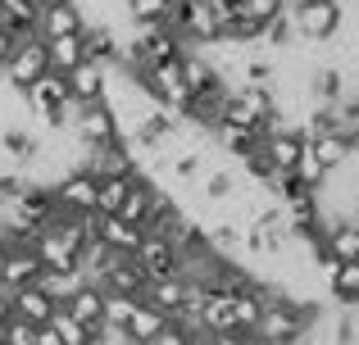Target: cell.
Masks as SVG:
<instances>
[{
    "mask_svg": "<svg viewBox=\"0 0 359 345\" xmlns=\"http://www.w3.org/2000/svg\"><path fill=\"white\" fill-rule=\"evenodd\" d=\"M32 341H36V328H32V323L14 318V314L0 323V345H32Z\"/></svg>",
    "mask_w": 359,
    "mask_h": 345,
    "instance_id": "cell-32",
    "label": "cell"
},
{
    "mask_svg": "<svg viewBox=\"0 0 359 345\" xmlns=\"http://www.w3.org/2000/svg\"><path fill=\"white\" fill-rule=\"evenodd\" d=\"M9 314L23 318V323H32V328H46L50 314H55V304H50V295L32 282V286H14V291H9Z\"/></svg>",
    "mask_w": 359,
    "mask_h": 345,
    "instance_id": "cell-13",
    "label": "cell"
},
{
    "mask_svg": "<svg viewBox=\"0 0 359 345\" xmlns=\"http://www.w3.org/2000/svg\"><path fill=\"white\" fill-rule=\"evenodd\" d=\"M287 9V0H237V14L241 18H250V23H273V18Z\"/></svg>",
    "mask_w": 359,
    "mask_h": 345,
    "instance_id": "cell-31",
    "label": "cell"
},
{
    "mask_svg": "<svg viewBox=\"0 0 359 345\" xmlns=\"http://www.w3.org/2000/svg\"><path fill=\"white\" fill-rule=\"evenodd\" d=\"M82 27H87V18H82L78 0H64V5H46L41 14H36L32 32L41 36V41H50V36H78Z\"/></svg>",
    "mask_w": 359,
    "mask_h": 345,
    "instance_id": "cell-9",
    "label": "cell"
},
{
    "mask_svg": "<svg viewBox=\"0 0 359 345\" xmlns=\"http://www.w3.org/2000/svg\"><path fill=\"white\" fill-rule=\"evenodd\" d=\"M305 141H309V136L300 132V127L282 123L278 132H269V136H264V146H259V160L269 164V169H282V173H291V169H296V160H300V150H305Z\"/></svg>",
    "mask_w": 359,
    "mask_h": 345,
    "instance_id": "cell-7",
    "label": "cell"
},
{
    "mask_svg": "<svg viewBox=\"0 0 359 345\" xmlns=\"http://www.w3.org/2000/svg\"><path fill=\"white\" fill-rule=\"evenodd\" d=\"M82 246H87L82 218H55L32 237V250H36V259H41L46 273H69V268H78Z\"/></svg>",
    "mask_w": 359,
    "mask_h": 345,
    "instance_id": "cell-1",
    "label": "cell"
},
{
    "mask_svg": "<svg viewBox=\"0 0 359 345\" xmlns=\"http://www.w3.org/2000/svg\"><path fill=\"white\" fill-rule=\"evenodd\" d=\"M41 73H50V64H46V41L36 32H27V36H18L14 41V55L5 59V69H0V78L9 82V87L23 96L27 87H32Z\"/></svg>",
    "mask_w": 359,
    "mask_h": 345,
    "instance_id": "cell-3",
    "label": "cell"
},
{
    "mask_svg": "<svg viewBox=\"0 0 359 345\" xmlns=\"http://www.w3.org/2000/svg\"><path fill=\"white\" fill-rule=\"evenodd\" d=\"M141 304L159 309L164 318H177V309L187 304V282L182 277H155V282L141 286Z\"/></svg>",
    "mask_w": 359,
    "mask_h": 345,
    "instance_id": "cell-14",
    "label": "cell"
},
{
    "mask_svg": "<svg viewBox=\"0 0 359 345\" xmlns=\"http://www.w3.org/2000/svg\"><path fill=\"white\" fill-rule=\"evenodd\" d=\"M5 250V286L14 291V286H32L36 277L46 273L41 268V259H36V250H32V241H18V246H0Z\"/></svg>",
    "mask_w": 359,
    "mask_h": 345,
    "instance_id": "cell-11",
    "label": "cell"
},
{
    "mask_svg": "<svg viewBox=\"0 0 359 345\" xmlns=\"http://www.w3.org/2000/svg\"><path fill=\"white\" fill-rule=\"evenodd\" d=\"M327 291H332L337 304L355 309V304H359V264H337L332 277H327Z\"/></svg>",
    "mask_w": 359,
    "mask_h": 345,
    "instance_id": "cell-24",
    "label": "cell"
},
{
    "mask_svg": "<svg viewBox=\"0 0 359 345\" xmlns=\"http://www.w3.org/2000/svg\"><path fill=\"white\" fill-rule=\"evenodd\" d=\"M291 14V27H296V41H309V45H323L341 32V0H300V5H287Z\"/></svg>",
    "mask_w": 359,
    "mask_h": 345,
    "instance_id": "cell-2",
    "label": "cell"
},
{
    "mask_svg": "<svg viewBox=\"0 0 359 345\" xmlns=\"http://www.w3.org/2000/svg\"><path fill=\"white\" fill-rule=\"evenodd\" d=\"M132 23H168L173 14V0H123Z\"/></svg>",
    "mask_w": 359,
    "mask_h": 345,
    "instance_id": "cell-28",
    "label": "cell"
},
{
    "mask_svg": "<svg viewBox=\"0 0 359 345\" xmlns=\"http://www.w3.org/2000/svg\"><path fill=\"white\" fill-rule=\"evenodd\" d=\"M355 105H359V96H355Z\"/></svg>",
    "mask_w": 359,
    "mask_h": 345,
    "instance_id": "cell-37",
    "label": "cell"
},
{
    "mask_svg": "<svg viewBox=\"0 0 359 345\" xmlns=\"http://www.w3.org/2000/svg\"><path fill=\"white\" fill-rule=\"evenodd\" d=\"M132 309H137V300H132V295L105 291V304H100V323H105V328H123V323L132 318Z\"/></svg>",
    "mask_w": 359,
    "mask_h": 345,
    "instance_id": "cell-30",
    "label": "cell"
},
{
    "mask_svg": "<svg viewBox=\"0 0 359 345\" xmlns=\"http://www.w3.org/2000/svg\"><path fill=\"white\" fill-rule=\"evenodd\" d=\"M146 345H196V341L187 337V332L177 328V323H168V328H164V332H155V337H150Z\"/></svg>",
    "mask_w": 359,
    "mask_h": 345,
    "instance_id": "cell-33",
    "label": "cell"
},
{
    "mask_svg": "<svg viewBox=\"0 0 359 345\" xmlns=\"http://www.w3.org/2000/svg\"><path fill=\"white\" fill-rule=\"evenodd\" d=\"M46 328H50L64 345H96V332L82 328V323L73 318L69 309H60V304H55V314H50V323H46Z\"/></svg>",
    "mask_w": 359,
    "mask_h": 345,
    "instance_id": "cell-25",
    "label": "cell"
},
{
    "mask_svg": "<svg viewBox=\"0 0 359 345\" xmlns=\"http://www.w3.org/2000/svg\"><path fill=\"white\" fill-rule=\"evenodd\" d=\"M259 45H269V50H291V45H296V27H291V14H287V9H282L273 23H264Z\"/></svg>",
    "mask_w": 359,
    "mask_h": 345,
    "instance_id": "cell-29",
    "label": "cell"
},
{
    "mask_svg": "<svg viewBox=\"0 0 359 345\" xmlns=\"http://www.w3.org/2000/svg\"><path fill=\"white\" fill-rule=\"evenodd\" d=\"M55 204H60L64 218H78V213H96V177H91L87 169H73L64 173L60 182L50 186Z\"/></svg>",
    "mask_w": 359,
    "mask_h": 345,
    "instance_id": "cell-5",
    "label": "cell"
},
{
    "mask_svg": "<svg viewBox=\"0 0 359 345\" xmlns=\"http://www.w3.org/2000/svg\"><path fill=\"white\" fill-rule=\"evenodd\" d=\"M309 155L318 160L323 173H341L346 164H351V155H355V141L346 132H314L309 136Z\"/></svg>",
    "mask_w": 359,
    "mask_h": 345,
    "instance_id": "cell-12",
    "label": "cell"
},
{
    "mask_svg": "<svg viewBox=\"0 0 359 345\" xmlns=\"http://www.w3.org/2000/svg\"><path fill=\"white\" fill-rule=\"evenodd\" d=\"M177 69H182L187 96H205V91H214V87H228V82H219V73L210 69V59H205L201 50H187L182 59H177Z\"/></svg>",
    "mask_w": 359,
    "mask_h": 345,
    "instance_id": "cell-16",
    "label": "cell"
},
{
    "mask_svg": "<svg viewBox=\"0 0 359 345\" xmlns=\"http://www.w3.org/2000/svg\"><path fill=\"white\" fill-rule=\"evenodd\" d=\"M96 241H100V246H109V250H118V255H132V250L141 246V232L132 227V223H123L118 213H100Z\"/></svg>",
    "mask_w": 359,
    "mask_h": 345,
    "instance_id": "cell-17",
    "label": "cell"
},
{
    "mask_svg": "<svg viewBox=\"0 0 359 345\" xmlns=\"http://www.w3.org/2000/svg\"><path fill=\"white\" fill-rule=\"evenodd\" d=\"M141 286H146V273L137 268L132 255H118L109 264V273L100 277V291H118V295H132V300H141Z\"/></svg>",
    "mask_w": 359,
    "mask_h": 345,
    "instance_id": "cell-15",
    "label": "cell"
},
{
    "mask_svg": "<svg viewBox=\"0 0 359 345\" xmlns=\"http://www.w3.org/2000/svg\"><path fill=\"white\" fill-rule=\"evenodd\" d=\"M278 64H273V55H264V50H255V55H245V64H241V87H273L278 82Z\"/></svg>",
    "mask_w": 359,
    "mask_h": 345,
    "instance_id": "cell-26",
    "label": "cell"
},
{
    "mask_svg": "<svg viewBox=\"0 0 359 345\" xmlns=\"http://www.w3.org/2000/svg\"><path fill=\"white\" fill-rule=\"evenodd\" d=\"M164 328H168V318L159 309H150V304H141V300H137V309H132V318L123 323V332H128L132 345H146L155 332H164Z\"/></svg>",
    "mask_w": 359,
    "mask_h": 345,
    "instance_id": "cell-20",
    "label": "cell"
},
{
    "mask_svg": "<svg viewBox=\"0 0 359 345\" xmlns=\"http://www.w3.org/2000/svg\"><path fill=\"white\" fill-rule=\"evenodd\" d=\"M105 78L109 69L105 64H91L82 59L78 69L64 73V87H69V100H78V105H91V100H105Z\"/></svg>",
    "mask_w": 359,
    "mask_h": 345,
    "instance_id": "cell-10",
    "label": "cell"
},
{
    "mask_svg": "<svg viewBox=\"0 0 359 345\" xmlns=\"http://www.w3.org/2000/svg\"><path fill=\"white\" fill-rule=\"evenodd\" d=\"M0 286H5V250H0Z\"/></svg>",
    "mask_w": 359,
    "mask_h": 345,
    "instance_id": "cell-36",
    "label": "cell"
},
{
    "mask_svg": "<svg viewBox=\"0 0 359 345\" xmlns=\"http://www.w3.org/2000/svg\"><path fill=\"white\" fill-rule=\"evenodd\" d=\"M46 64H50V73H69L82 64V41L78 36H50L46 41Z\"/></svg>",
    "mask_w": 359,
    "mask_h": 345,
    "instance_id": "cell-23",
    "label": "cell"
},
{
    "mask_svg": "<svg viewBox=\"0 0 359 345\" xmlns=\"http://www.w3.org/2000/svg\"><path fill=\"white\" fill-rule=\"evenodd\" d=\"M32 5H36V14H41L46 5H64V0H32Z\"/></svg>",
    "mask_w": 359,
    "mask_h": 345,
    "instance_id": "cell-35",
    "label": "cell"
},
{
    "mask_svg": "<svg viewBox=\"0 0 359 345\" xmlns=\"http://www.w3.org/2000/svg\"><path fill=\"white\" fill-rule=\"evenodd\" d=\"M132 173L128 177H96V213H118L123 195H128V186H132Z\"/></svg>",
    "mask_w": 359,
    "mask_h": 345,
    "instance_id": "cell-27",
    "label": "cell"
},
{
    "mask_svg": "<svg viewBox=\"0 0 359 345\" xmlns=\"http://www.w3.org/2000/svg\"><path fill=\"white\" fill-rule=\"evenodd\" d=\"M82 169H87L91 177H128L132 169H137V150H132L128 141H105V146H91L87 160H82Z\"/></svg>",
    "mask_w": 359,
    "mask_h": 345,
    "instance_id": "cell-6",
    "label": "cell"
},
{
    "mask_svg": "<svg viewBox=\"0 0 359 345\" xmlns=\"http://www.w3.org/2000/svg\"><path fill=\"white\" fill-rule=\"evenodd\" d=\"M36 286L50 295V304H69L73 295L87 286V277H82L78 268H69V273H41V277H36Z\"/></svg>",
    "mask_w": 359,
    "mask_h": 345,
    "instance_id": "cell-22",
    "label": "cell"
},
{
    "mask_svg": "<svg viewBox=\"0 0 359 345\" xmlns=\"http://www.w3.org/2000/svg\"><path fill=\"white\" fill-rule=\"evenodd\" d=\"M132 259H137V268L146 273V282H155V277H177V250L168 246V241H159L155 232H141V246L132 250Z\"/></svg>",
    "mask_w": 359,
    "mask_h": 345,
    "instance_id": "cell-8",
    "label": "cell"
},
{
    "mask_svg": "<svg viewBox=\"0 0 359 345\" xmlns=\"http://www.w3.org/2000/svg\"><path fill=\"white\" fill-rule=\"evenodd\" d=\"M78 105V100H73ZM73 136H78L82 146H105V141H118V118L114 109L105 105V100H91V105H78V114H73Z\"/></svg>",
    "mask_w": 359,
    "mask_h": 345,
    "instance_id": "cell-4",
    "label": "cell"
},
{
    "mask_svg": "<svg viewBox=\"0 0 359 345\" xmlns=\"http://www.w3.org/2000/svg\"><path fill=\"white\" fill-rule=\"evenodd\" d=\"M118 259V250H109V246H100V241H87L82 246V255H78V273L87 277L91 286H100V277L109 273V264Z\"/></svg>",
    "mask_w": 359,
    "mask_h": 345,
    "instance_id": "cell-21",
    "label": "cell"
},
{
    "mask_svg": "<svg viewBox=\"0 0 359 345\" xmlns=\"http://www.w3.org/2000/svg\"><path fill=\"white\" fill-rule=\"evenodd\" d=\"M318 246H323L337 264H359V227H355V223H332Z\"/></svg>",
    "mask_w": 359,
    "mask_h": 345,
    "instance_id": "cell-18",
    "label": "cell"
},
{
    "mask_svg": "<svg viewBox=\"0 0 359 345\" xmlns=\"http://www.w3.org/2000/svg\"><path fill=\"white\" fill-rule=\"evenodd\" d=\"M14 41H18V36L0 32V69H5V59H9V55H14Z\"/></svg>",
    "mask_w": 359,
    "mask_h": 345,
    "instance_id": "cell-34",
    "label": "cell"
},
{
    "mask_svg": "<svg viewBox=\"0 0 359 345\" xmlns=\"http://www.w3.org/2000/svg\"><path fill=\"white\" fill-rule=\"evenodd\" d=\"M100 304H105V291H100V286H91V282H87V286H82V291L73 295L69 304H60V309H69L73 318L82 323V328L100 332V328H105V323H100Z\"/></svg>",
    "mask_w": 359,
    "mask_h": 345,
    "instance_id": "cell-19",
    "label": "cell"
}]
</instances>
